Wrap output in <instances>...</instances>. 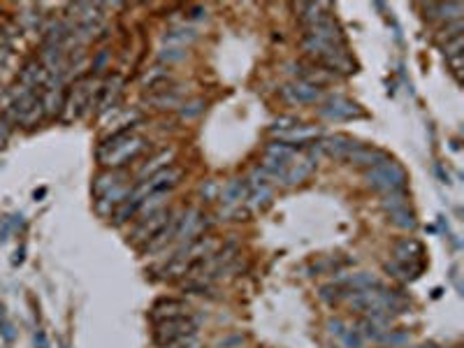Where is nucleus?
I'll return each mask as SVG.
<instances>
[{
  "label": "nucleus",
  "mask_w": 464,
  "mask_h": 348,
  "mask_svg": "<svg viewBox=\"0 0 464 348\" xmlns=\"http://www.w3.org/2000/svg\"><path fill=\"white\" fill-rule=\"evenodd\" d=\"M365 181H367L369 188H374L381 195H385V193H395V190L407 188L409 177H407V170H404L400 163H395L390 158V161H385L381 165H376V168L367 170Z\"/></svg>",
  "instance_id": "f03ea898"
},
{
  "label": "nucleus",
  "mask_w": 464,
  "mask_h": 348,
  "mask_svg": "<svg viewBox=\"0 0 464 348\" xmlns=\"http://www.w3.org/2000/svg\"><path fill=\"white\" fill-rule=\"evenodd\" d=\"M188 313H191V306L183 300H176V297H163V300H158L154 306H151L149 316L154 323H158V320H165V318L188 316Z\"/></svg>",
  "instance_id": "f8f14e48"
},
{
  "label": "nucleus",
  "mask_w": 464,
  "mask_h": 348,
  "mask_svg": "<svg viewBox=\"0 0 464 348\" xmlns=\"http://www.w3.org/2000/svg\"><path fill=\"white\" fill-rule=\"evenodd\" d=\"M381 207H383L387 214H390V211H397V209H402V207H409V197H407V193H404V190L385 193V195L381 197Z\"/></svg>",
  "instance_id": "c756f323"
},
{
  "label": "nucleus",
  "mask_w": 464,
  "mask_h": 348,
  "mask_svg": "<svg viewBox=\"0 0 464 348\" xmlns=\"http://www.w3.org/2000/svg\"><path fill=\"white\" fill-rule=\"evenodd\" d=\"M356 146H360V142H356V139H351V137H346V135H330V137H323L320 142L311 144V151H314V153H325V156H330V158L344 161L346 156H349Z\"/></svg>",
  "instance_id": "6e6552de"
},
{
  "label": "nucleus",
  "mask_w": 464,
  "mask_h": 348,
  "mask_svg": "<svg viewBox=\"0 0 464 348\" xmlns=\"http://www.w3.org/2000/svg\"><path fill=\"white\" fill-rule=\"evenodd\" d=\"M272 202V186H258V188H249V211H260Z\"/></svg>",
  "instance_id": "bb28decb"
},
{
  "label": "nucleus",
  "mask_w": 464,
  "mask_h": 348,
  "mask_svg": "<svg viewBox=\"0 0 464 348\" xmlns=\"http://www.w3.org/2000/svg\"><path fill=\"white\" fill-rule=\"evenodd\" d=\"M300 123H298V119H293V116H281V119H276L274 121V126H272V130L274 132H288V130H293V128H298Z\"/></svg>",
  "instance_id": "e433bc0d"
},
{
  "label": "nucleus",
  "mask_w": 464,
  "mask_h": 348,
  "mask_svg": "<svg viewBox=\"0 0 464 348\" xmlns=\"http://www.w3.org/2000/svg\"><path fill=\"white\" fill-rule=\"evenodd\" d=\"M458 35H462V19L460 21H451V23H446V28H441V33H438V40H453V37H458Z\"/></svg>",
  "instance_id": "72a5a7b5"
},
{
  "label": "nucleus",
  "mask_w": 464,
  "mask_h": 348,
  "mask_svg": "<svg viewBox=\"0 0 464 348\" xmlns=\"http://www.w3.org/2000/svg\"><path fill=\"white\" fill-rule=\"evenodd\" d=\"M47 79H49V72L45 70V65H42L38 58H35V61H28V63L19 70L16 84L26 86V88H30V91H38V88H45Z\"/></svg>",
  "instance_id": "2eb2a0df"
},
{
  "label": "nucleus",
  "mask_w": 464,
  "mask_h": 348,
  "mask_svg": "<svg viewBox=\"0 0 464 348\" xmlns=\"http://www.w3.org/2000/svg\"><path fill=\"white\" fill-rule=\"evenodd\" d=\"M295 10L300 12L298 19H300V23L305 28L316 26V23L327 19V16H332L330 14V5H325V3H302V5H295Z\"/></svg>",
  "instance_id": "a211bd4d"
},
{
  "label": "nucleus",
  "mask_w": 464,
  "mask_h": 348,
  "mask_svg": "<svg viewBox=\"0 0 464 348\" xmlns=\"http://www.w3.org/2000/svg\"><path fill=\"white\" fill-rule=\"evenodd\" d=\"M145 149H147V139L135 132V126H130V128H121V130L112 132L109 137H105L98 146L96 158L100 161V165H105V168L116 170L135 161Z\"/></svg>",
  "instance_id": "f257e3e1"
},
{
  "label": "nucleus",
  "mask_w": 464,
  "mask_h": 348,
  "mask_svg": "<svg viewBox=\"0 0 464 348\" xmlns=\"http://www.w3.org/2000/svg\"><path fill=\"white\" fill-rule=\"evenodd\" d=\"M265 158H274V161H293V158H298V149H295L293 144H285V142H272V144H267L265 149Z\"/></svg>",
  "instance_id": "c85d7f7f"
},
{
  "label": "nucleus",
  "mask_w": 464,
  "mask_h": 348,
  "mask_svg": "<svg viewBox=\"0 0 464 348\" xmlns=\"http://www.w3.org/2000/svg\"><path fill=\"white\" fill-rule=\"evenodd\" d=\"M176 226H179V214H172V219L165 223V228L158 232V235L151 239L149 244L142 246V251L145 253H156V251H163V248L167 244H172L174 242V232H176Z\"/></svg>",
  "instance_id": "4be33fe9"
},
{
  "label": "nucleus",
  "mask_w": 464,
  "mask_h": 348,
  "mask_svg": "<svg viewBox=\"0 0 464 348\" xmlns=\"http://www.w3.org/2000/svg\"><path fill=\"white\" fill-rule=\"evenodd\" d=\"M0 335H3L5 342H14V327H12V323L7 320L3 309H0Z\"/></svg>",
  "instance_id": "4c0bfd02"
},
{
  "label": "nucleus",
  "mask_w": 464,
  "mask_h": 348,
  "mask_svg": "<svg viewBox=\"0 0 464 348\" xmlns=\"http://www.w3.org/2000/svg\"><path fill=\"white\" fill-rule=\"evenodd\" d=\"M423 253H425L423 244H420L418 239H413V237H404L392 246V260L402 262V265H423V262H420Z\"/></svg>",
  "instance_id": "ddd939ff"
},
{
  "label": "nucleus",
  "mask_w": 464,
  "mask_h": 348,
  "mask_svg": "<svg viewBox=\"0 0 464 348\" xmlns=\"http://www.w3.org/2000/svg\"><path fill=\"white\" fill-rule=\"evenodd\" d=\"M320 300L327 302V304H339V302H346L351 295V288L341 284V281H332V284H327L320 288Z\"/></svg>",
  "instance_id": "a878e982"
},
{
  "label": "nucleus",
  "mask_w": 464,
  "mask_h": 348,
  "mask_svg": "<svg viewBox=\"0 0 464 348\" xmlns=\"http://www.w3.org/2000/svg\"><path fill=\"white\" fill-rule=\"evenodd\" d=\"M281 98L290 105H314L323 98V93H320L318 86L305 84V81L298 79V81H290V84H285L281 88Z\"/></svg>",
  "instance_id": "9d476101"
},
{
  "label": "nucleus",
  "mask_w": 464,
  "mask_h": 348,
  "mask_svg": "<svg viewBox=\"0 0 464 348\" xmlns=\"http://www.w3.org/2000/svg\"><path fill=\"white\" fill-rule=\"evenodd\" d=\"M107 58H109V52H107V49H103V52L98 54L96 61H93V70H96V72H98V70H103V65L107 63Z\"/></svg>",
  "instance_id": "a19ab883"
},
{
  "label": "nucleus",
  "mask_w": 464,
  "mask_h": 348,
  "mask_svg": "<svg viewBox=\"0 0 464 348\" xmlns=\"http://www.w3.org/2000/svg\"><path fill=\"white\" fill-rule=\"evenodd\" d=\"M318 114L330 121H349V119H362V116H365V112L360 110V105L341 95L327 98V100L318 107Z\"/></svg>",
  "instance_id": "0eeeda50"
},
{
  "label": "nucleus",
  "mask_w": 464,
  "mask_h": 348,
  "mask_svg": "<svg viewBox=\"0 0 464 348\" xmlns=\"http://www.w3.org/2000/svg\"><path fill=\"white\" fill-rule=\"evenodd\" d=\"M416 348H438V346H434V344H420V346H416Z\"/></svg>",
  "instance_id": "37998d69"
},
{
  "label": "nucleus",
  "mask_w": 464,
  "mask_h": 348,
  "mask_svg": "<svg viewBox=\"0 0 464 348\" xmlns=\"http://www.w3.org/2000/svg\"><path fill=\"white\" fill-rule=\"evenodd\" d=\"M249 197V184L247 179H232L218 190V200L225 207H239L242 202H247Z\"/></svg>",
  "instance_id": "f3484780"
},
{
  "label": "nucleus",
  "mask_w": 464,
  "mask_h": 348,
  "mask_svg": "<svg viewBox=\"0 0 464 348\" xmlns=\"http://www.w3.org/2000/svg\"><path fill=\"white\" fill-rule=\"evenodd\" d=\"M172 209H160L156 214H151V216H145V219H137V226L130 232V244L135 246H145L149 244L151 239H154L160 230L165 228V223L172 219Z\"/></svg>",
  "instance_id": "423d86ee"
},
{
  "label": "nucleus",
  "mask_w": 464,
  "mask_h": 348,
  "mask_svg": "<svg viewBox=\"0 0 464 348\" xmlns=\"http://www.w3.org/2000/svg\"><path fill=\"white\" fill-rule=\"evenodd\" d=\"M307 35H314L318 40H325V42H332V45H344V33L339 28V23L334 21V16H327L316 26L307 28Z\"/></svg>",
  "instance_id": "6ab92c4d"
},
{
  "label": "nucleus",
  "mask_w": 464,
  "mask_h": 348,
  "mask_svg": "<svg viewBox=\"0 0 464 348\" xmlns=\"http://www.w3.org/2000/svg\"><path fill=\"white\" fill-rule=\"evenodd\" d=\"M344 161H349L351 165H358V168H365V170H371V168H376V165H381L385 161H390V156H387L385 151H381V149H374V146H365V144H360L356 146L353 151L346 156Z\"/></svg>",
  "instance_id": "9b49d317"
},
{
  "label": "nucleus",
  "mask_w": 464,
  "mask_h": 348,
  "mask_svg": "<svg viewBox=\"0 0 464 348\" xmlns=\"http://www.w3.org/2000/svg\"><path fill=\"white\" fill-rule=\"evenodd\" d=\"M205 226H207V223H205V219H202V211L188 209L183 216H179V226H176V232H174V242H179L181 246L193 242V239L202 237V230H205Z\"/></svg>",
  "instance_id": "1a4fd4ad"
},
{
  "label": "nucleus",
  "mask_w": 464,
  "mask_h": 348,
  "mask_svg": "<svg viewBox=\"0 0 464 348\" xmlns=\"http://www.w3.org/2000/svg\"><path fill=\"white\" fill-rule=\"evenodd\" d=\"M423 12L429 19H443L446 23L460 21L464 14V7L460 3H429L423 5Z\"/></svg>",
  "instance_id": "412c9836"
},
{
  "label": "nucleus",
  "mask_w": 464,
  "mask_h": 348,
  "mask_svg": "<svg viewBox=\"0 0 464 348\" xmlns=\"http://www.w3.org/2000/svg\"><path fill=\"white\" fill-rule=\"evenodd\" d=\"M316 168H318L316 156H311V158H293L290 165H288V170H285V174H283L281 184H283V186L302 184V181L309 179L311 174L316 172Z\"/></svg>",
  "instance_id": "4468645a"
},
{
  "label": "nucleus",
  "mask_w": 464,
  "mask_h": 348,
  "mask_svg": "<svg viewBox=\"0 0 464 348\" xmlns=\"http://www.w3.org/2000/svg\"><path fill=\"white\" fill-rule=\"evenodd\" d=\"M174 84V77H172V72L167 70V68H151L147 70L145 74H142V88H147L151 91V93H158V91H165V88H170Z\"/></svg>",
  "instance_id": "aec40b11"
},
{
  "label": "nucleus",
  "mask_w": 464,
  "mask_h": 348,
  "mask_svg": "<svg viewBox=\"0 0 464 348\" xmlns=\"http://www.w3.org/2000/svg\"><path fill=\"white\" fill-rule=\"evenodd\" d=\"M183 177V170L181 168H174V165H170V168H165V170H160L158 174H154V177H149L145 181H140L137 186L130 188V195H128V200H147L149 195H156V193H170V190L174 186H179V181Z\"/></svg>",
  "instance_id": "39448f33"
},
{
  "label": "nucleus",
  "mask_w": 464,
  "mask_h": 348,
  "mask_svg": "<svg viewBox=\"0 0 464 348\" xmlns=\"http://www.w3.org/2000/svg\"><path fill=\"white\" fill-rule=\"evenodd\" d=\"M128 195H130V188L125 184L107 190L105 195H100L96 200V211L100 214V216H112V211L119 209V207L128 200Z\"/></svg>",
  "instance_id": "dca6fc26"
},
{
  "label": "nucleus",
  "mask_w": 464,
  "mask_h": 348,
  "mask_svg": "<svg viewBox=\"0 0 464 348\" xmlns=\"http://www.w3.org/2000/svg\"><path fill=\"white\" fill-rule=\"evenodd\" d=\"M172 161H174V149H160V151L154 156V158H149V161L140 168V172H137L140 181H145V179H149V177H154V174H158L160 170L170 168V163H172Z\"/></svg>",
  "instance_id": "b1692460"
},
{
  "label": "nucleus",
  "mask_w": 464,
  "mask_h": 348,
  "mask_svg": "<svg viewBox=\"0 0 464 348\" xmlns=\"http://www.w3.org/2000/svg\"><path fill=\"white\" fill-rule=\"evenodd\" d=\"M123 181H125V174L119 172V170H107V172H103V174H98L96 181H93V195H96V197L105 195L107 190L121 186Z\"/></svg>",
  "instance_id": "393cba45"
},
{
  "label": "nucleus",
  "mask_w": 464,
  "mask_h": 348,
  "mask_svg": "<svg viewBox=\"0 0 464 348\" xmlns=\"http://www.w3.org/2000/svg\"><path fill=\"white\" fill-rule=\"evenodd\" d=\"M93 103H96V91H93V77H81L72 84V88L65 93L63 105V121H74L86 114Z\"/></svg>",
  "instance_id": "20e7f679"
},
{
  "label": "nucleus",
  "mask_w": 464,
  "mask_h": 348,
  "mask_svg": "<svg viewBox=\"0 0 464 348\" xmlns=\"http://www.w3.org/2000/svg\"><path fill=\"white\" fill-rule=\"evenodd\" d=\"M385 269L400 281H413L420 272H423V265H402V262L390 260V262H385Z\"/></svg>",
  "instance_id": "cd10ccee"
},
{
  "label": "nucleus",
  "mask_w": 464,
  "mask_h": 348,
  "mask_svg": "<svg viewBox=\"0 0 464 348\" xmlns=\"http://www.w3.org/2000/svg\"><path fill=\"white\" fill-rule=\"evenodd\" d=\"M186 58V52L181 47H167L160 52V61H167V63H174V61H181Z\"/></svg>",
  "instance_id": "c9c22d12"
},
{
  "label": "nucleus",
  "mask_w": 464,
  "mask_h": 348,
  "mask_svg": "<svg viewBox=\"0 0 464 348\" xmlns=\"http://www.w3.org/2000/svg\"><path fill=\"white\" fill-rule=\"evenodd\" d=\"M390 221L397 228H404V230L416 228V216H413V211L409 209V207H402V209H397V211H390Z\"/></svg>",
  "instance_id": "2f4dec72"
},
{
  "label": "nucleus",
  "mask_w": 464,
  "mask_h": 348,
  "mask_svg": "<svg viewBox=\"0 0 464 348\" xmlns=\"http://www.w3.org/2000/svg\"><path fill=\"white\" fill-rule=\"evenodd\" d=\"M40 344V348H47V337H45V332H38L35 335V346Z\"/></svg>",
  "instance_id": "79ce46f5"
},
{
  "label": "nucleus",
  "mask_w": 464,
  "mask_h": 348,
  "mask_svg": "<svg viewBox=\"0 0 464 348\" xmlns=\"http://www.w3.org/2000/svg\"><path fill=\"white\" fill-rule=\"evenodd\" d=\"M202 110H205V100H193L188 105H181L179 114H181V119H193V116H198Z\"/></svg>",
  "instance_id": "f704fd0d"
},
{
  "label": "nucleus",
  "mask_w": 464,
  "mask_h": 348,
  "mask_svg": "<svg viewBox=\"0 0 464 348\" xmlns=\"http://www.w3.org/2000/svg\"><path fill=\"white\" fill-rule=\"evenodd\" d=\"M181 100H183L181 91H176L174 86H170V88H165V91H158V93H151L147 98V105L156 107V110L167 112V110H179V107L183 105Z\"/></svg>",
  "instance_id": "5701e85b"
},
{
  "label": "nucleus",
  "mask_w": 464,
  "mask_h": 348,
  "mask_svg": "<svg viewBox=\"0 0 464 348\" xmlns=\"http://www.w3.org/2000/svg\"><path fill=\"white\" fill-rule=\"evenodd\" d=\"M165 348H202V344H200L198 335H193V337L181 339V342H174V344H170V346H165Z\"/></svg>",
  "instance_id": "58836bf2"
},
{
  "label": "nucleus",
  "mask_w": 464,
  "mask_h": 348,
  "mask_svg": "<svg viewBox=\"0 0 464 348\" xmlns=\"http://www.w3.org/2000/svg\"><path fill=\"white\" fill-rule=\"evenodd\" d=\"M339 339L344 342L346 348H362V337H360L358 330H353V327H346Z\"/></svg>",
  "instance_id": "473e14b6"
},
{
  "label": "nucleus",
  "mask_w": 464,
  "mask_h": 348,
  "mask_svg": "<svg viewBox=\"0 0 464 348\" xmlns=\"http://www.w3.org/2000/svg\"><path fill=\"white\" fill-rule=\"evenodd\" d=\"M196 37H198V33L193 30V28H176V30L167 33V35H165V42H167V45H181V49H183L186 45H191Z\"/></svg>",
  "instance_id": "7c9ffc66"
},
{
  "label": "nucleus",
  "mask_w": 464,
  "mask_h": 348,
  "mask_svg": "<svg viewBox=\"0 0 464 348\" xmlns=\"http://www.w3.org/2000/svg\"><path fill=\"white\" fill-rule=\"evenodd\" d=\"M198 327H200V320L196 316H191V313L188 316L158 320L156 330H154V342L158 348H165L174 342H181V339H186V337L198 335Z\"/></svg>",
  "instance_id": "7ed1b4c3"
},
{
  "label": "nucleus",
  "mask_w": 464,
  "mask_h": 348,
  "mask_svg": "<svg viewBox=\"0 0 464 348\" xmlns=\"http://www.w3.org/2000/svg\"><path fill=\"white\" fill-rule=\"evenodd\" d=\"M216 190H221V186L216 184V181H207V186L202 184V188H200V193L205 195V197H214V193Z\"/></svg>",
  "instance_id": "ea45409f"
}]
</instances>
